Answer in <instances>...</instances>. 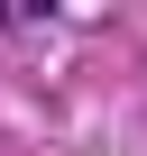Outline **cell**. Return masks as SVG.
<instances>
[{
	"instance_id": "cell-1",
	"label": "cell",
	"mask_w": 147,
	"mask_h": 156,
	"mask_svg": "<svg viewBox=\"0 0 147 156\" xmlns=\"http://www.w3.org/2000/svg\"><path fill=\"white\" fill-rule=\"evenodd\" d=\"M28 9H55V0H28Z\"/></svg>"
}]
</instances>
